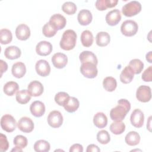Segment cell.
<instances>
[{"mask_svg":"<svg viewBox=\"0 0 152 152\" xmlns=\"http://www.w3.org/2000/svg\"><path fill=\"white\" fill-rule=\"evenodd\" d=\"M131 103L125 99H121L118 101V105L112 108L110 112V116L113 121H122L130 110Z\"/></svg>","mask_w":152,"mask_h":152,"instance_id":"6da1fadb","label":"cell"},{"mask_svg":"<svg viewBox=\"0 0 152 152\" xmlns=\"http://www.w3.org/2000/svg\"><path fill=\"white\" fill-rule=\"evenodd\" d=\"M77 40V34L73 30H65L59 42L60 47L65 50H70L75 46Z\"/></svg>","mask_w":152,"mask_h":152,"instance_id":"7a4b0ae2","label":"cell"},{"mask_svg":"<svg viewBox=\"0 0 152 152\" xmlns=\"http://www.w3.org/2000/svg\"><path fill=\"white\" fill-rule=\"evenodd\" d=\"M141 10V4L137 1H130L125 4L122 8L123 14L126 17H132L138 14Z\"/></svg>","mask_w":152,"mask_h":152,"instance_id":"3957f363","label":"cell"},{"mask_svg":"<svg viewBox=\"0 0 152 152\" xmlns=\"http://www.w3.org/2000/svg\"><path fill=\"white\" fill-rule=\"evenodd\" d=\"M138 30V24L134 20H127L121 26V33L125 36L131 37L135 35Z\"/></svg>","mask_w":152,"mask_h":152,"instance_id":"277c9868","label":"cell"},{"mask_svg":"<svg viewBox=\"0 0 152 152\" xmlns=\"http://www.w3.org/2000/svg\"><path fill=\"white\" fill-rule=\"evenodd\" d=\"M1 126L4 131L7 132H12L16 128V121L12 115H4L1 119Z\"/></svg>","mask_w":152,"mask_h":152,"instance_id":"5b68a950","label":"cell"},{"mask_svg":"<svg viewBox=\"0 0 152 152\" xmlns=\"http://www.w3.org/2000/svg\"><path fill=\"white\" fill-rule=\"evenodd\" d=\"M80 72L86 78H94L97 76L98 70L96 65L91 62H84L81 63Z\"/></svg>","mask_w":152,"mask_h":152,"instance_id":"8992f818","label":"cell"},{"mask_svg":"<svg viewBox=\"0 0 152 152\" xmlns=\"http://www.w3.org/2000/svg\"><path fill=\"white\" fill-rule=\"evenodd\" d=\"M136 97L141 102L146 103L149 102L151 98V88L148 86H140L137 90Z\"/></svg>","mask_w":152,"mask_h":152,"instance_id":"52a82bcc","label":"cell"},{"mask_svg":"<svg viewBox=\"0 0 152 152\" xmlns=\"http://www.w3.org/2000/svg\"><path fill=\"white\" fill-rule=\"evenodd\" d=\"M48 124L53 128L60 127L63 123V116L58 110L51 111L47 118Z\"/></svg>","mask_w":152,"mask_h":152,"instance_id":"ba28073f","label":"cell"},{"mask_svg":"<svg viewBox=\"0 0 152 152\" xmlns=\"http://www.w3.org/2000/svg\"><path fill=\"white\" fill-rule=\"evenodd\" d=\"M131 124L136 128H141L144 124V115L143 112L139 109H134L130 116Z\"/></svg>","mask_w":152,"mask_h":152,"instance_id":"9c48e42d","label":"cell"},{"mask_svg":"<svg viewBox=\"0 0 152 152\" xmlns=\"http://www.w3.org/2000/svg\"><path fill=\"white\" fill-rule=\"evenodd\" d=\"M18 129L25 133L31 132L34 129V123L33 121L27 116L21 118L17 123Z\"/></svg>","mask_w":152,"mask_h":152,"instance_id":"30bf717a","label":"cell"},{"mask_svg":"<svg viewBox=\"0 0 152 152\" xmlns=\"http://www.w3.org/2000/svg\"><path fill=\"white\" fill-rule=\"evenodd\" d=\"M36 72L42 77H46L50 72V66L48 62L45 59L39 60L35 65Z\"/></svg>","mask_w":152,"mask_h":152,"instance_id":"8fae6325","label":"cell"},{"mask_svg":"<svg viewBox=\"0 0 152 152\" xmlns=\"http://www.w3.org/2000/svg\"><path fill=\"white\" fill-rule=\"evenodd\" d=\"M52 45L48 41L43 40L39 42L36 46V53L40 56H47L52 51Z\"/></svg>","mask_w":152,"mask_h":152,"instance_id":"7c38bea8","label":"cell"},{"mask_svg":"<svg viewBox=\"0 0 152 152\" xmlns=\"http://www.w3.org/2000/svg\"><path fill=\"white\" fill-rule=\"evenodd\" d=\"M51 60L53 66L58 69L64 68L68 62V58L66 55L61 52L55 53L52 57Z\"/></svg>","mask_w":152,"mask_h":152,"instance_id":"4fadbf2b","label":"cell"},{"mask_svg":"<svg viewBox=\"0 0 152 152\" xmlns=\"http://www.w3.org/2000/svg\"><path fill=\"white\" fill-rule=\"evenodd\" d=\"M106 21L109 26L117 25L121 20V12L118 9H114L108 12L105 17Z\"/></svg>","mask_w":152,"mask_h":152,"instance_id":"5bb4252c","label":"cell"},{"mask_svg":"<svg viewBox=\"0 0 152 152\" xmlns=\"http://www.w3.org/2000/svg\"><path fill=\"white\" fill-rule=\"evenodd\" d=\"M43 86L37 80L30 82L27 87V90L31 96L37 97L40 96L43 92Z\"/></svg>","mask_w":152,"mask_h":152,"instance_id":"9a60e30c","label":"cell"},{"mask_svg":"<svg viewBox=\"0 0 152 152\" xmlns=\"http://www.w3.org/2000/svg\"><path fill=\"white\" fill-rule=\"evenodd\" d=\"M30 110L35 117H41L45 112V106L41 101L36 100L30 104Z\"/></svg>","mask_w":152,"mask_h":152,"instance_id":"2e32d148","label":"cell"},{"mask_svg":"<svg viewBox=\"0 0 152 152\" xmlns=\"http://www.w3.org/2000/svg\"><path fill=\"white\" fill-rule=\"evenodd\" d=\"M15 35L18 39L26 40L30 36V28L25 24H20L15 29Z\"/></svg>","mask_w":152,"mask_h":152,"instance_id":"e0dca14e","label":"cell"},{"mask_svg":"<svg viewBox=\"0 0 152 152\" xmlns=\"http://www.w3.org/2000/svg\"><path fill=\"white\" fill-rule=\"evenodd\" d=\"M58 30L64 28L66 25V20L65 17L61 14H55L52 15L49 20V21Z\"/></svg>","mask_w":152,"mask_h":152,"instance_id":"ac0fdd59","label":"cell"},{"mask_svg":"<svg viewBox=\"0 0 152 152\" xmlns=\"http://www.w3.org/2000/svg\"><path fill=\"white\" fill-rule=\"evenodd\" d=\"M77 19L78 23L82 26L88 25L92 21L93 16L91 12L86 9H83L80 10L78 14Z\"/></svg>","mask_w":152,"mask_h":152,"instance_id":"d6986e66","label":"cell"},{"mask_svg":"<svg viewBox=\"0 0 152 152\" xmlns=\"http://www.w3.org/2000/svg\"><path fill=\"white\" fill-rule=\"evenodd\" d=\"M12 74L17 78H22L26 72L25 64L21 62H17L14 64L11 68Z\"/></svg>","mask_w":152,"mask_h":152,"instance_id":"ffe728a7","label":"cell"},{"mask_svg":"<svg viewBox=\"0 0 152 152\" xmlns=\"http://www.w3.org/2000/svg\"><path fill=\"white\" fill-rule=\"evenodd\" d=\"M79 59L81 63L91 62L97 65L98 60L95 54L88 50H84L79 55Z\"/></svg>","mask_w":152,"mask_h":152,"instance_id":"44dd1931","label":"cell"},{"mask_svg":"<svg viewBox=\"0 0 152 152\" xmlns=\"http://www.w3.org/2000/svg\"><path fill=\"white\" fill-rule=\"evenodd\" d=\"M21 54V50L16 46H10L7 47L4 51L5 56L9 59H15L18 58Z\"/></svg>","mask_w":152,"mask_h":152,"instance_id":"7402d4cb","label":"cell"},{"mask_svg":"<svg viewBox=\"0 0 152 152\" xmlns=\"http://www.w3.org/2000/svg\"><path fill=\"white\" fill-rule=\"evenodd\" d=\"M80 106V102L78 100L74 97H70L66 100L64 105L63 106L65 110L69 113H73L75 112Z\"/></svg>","mask_w":152,"mask_h":152,"instance_id":"603a6c76","label":"cell"},{"mask_svg":"<svg viewBox=\"0 0 152 152\" xmlns=\"http://www.w3.org/2000/svg\"><path fill=\"white\" fill-rule=\"evenodd\" d=\"M94 125L99 128H103L107 124V118L103 112H97L93 117Z\"/></svg>","mask_w":152,"mask_h":152,"instance_id":"cb8c5ba5","label":"cell"},{"mask_svg":"<svg viewBox=\"0 0 152 152\" xmlns=\"http://www.w3.org/2000/svg\"><path fill=\"white\" fill-rule=\"evenodd\" d=\"M134 73L130 67L128 65L125 66L120 74V80L124 84H128L134 78Z\"/></svg>","mask_w":152,"mask_h":152,"instance_id":"d4e9b609","label":"cell"},{"mask_svg":"<svg viewBox=\"0 0 152 152\" xmlns=\"http://www.w3.org/2000/svg\"><path fill=\"white\" fill-rule=\"evenodd\" d=\"M118 2V0H97L95 2V5L98 10L104 11L107 8L115 7Z\"/></svg>","mask_w":152,"mask_h":152,"instance_id":"484cf974","label":"cell"},{"mask_svg":"<svg viewBox=\"0 0 152 152\" xmlns=\"http://www.w3.org/2000/svg\"><path fill=\"white\" fill-rule=\"evenodd\" d=\"M110 41V36L109 34L105 31L99 32L96 36V44L100 47L107 46Z\"/></svg>","mask_w":152,"mask_h":152,"instance_id":"4316f807","label":"cell"},{"mask_svg":"<svg viewBox=\"0 0 152 152\" xmlns=\"http://www.w3.org/2000/svg\"><path fill=\"white\" fill-rule=\"evenodd\" d=\"M125 141L126 144L131 146H134L139 144L140 141V136L136 131H130L126 135Z\"/></svg>","mask_w":152,"mask_h":152,"instance_id":"83f0119b","label":"cell"},{"mask_svg":"<svg viewBox=\"0 0 152 152\" xmlns=\"http://www.w3.org/2000/svg\"><path fill=\"white\" fill-rule=\"evenodd\" d=\"M19 89V86L17 83L12 81L7 82L3 88L4 93L9 96H13Z\"/></svg>","mask_w":152,"mask_h":152,"instance_id":"f1b7e54d","label":"cell"},{"mask_svg":"<svg viewBox=\"0 0 152 152\" xmlns=\"http://www.w3.org/2000/svg\"><path fill=\"white\" fill-rule=\"evenodd\" d=\"M109 128L113 134L119 135L125 131V125L122 121H115L110 124Z\"/></svg>","mask_w":152,"mask_h":152,"instance_id":"f546056e","label":"cell"},{"mask_svg":"<svg viewBox=\"0 0 152 152\" xmlns=\"http://www.w3.org/2000/svg\"><path fill=\"white\" fill-rule=\"evenodd\" d=\"M81 42L84 47H90L93 43V36L88 30H84L81 34Z\"/></svg>","mask_w":152,"mask_h":152,"instance_id":"4dcf8cb0","label":"cell"},{"mask_svg":"<svg viewBox=\"0 0 152 152\" xmlns=\"http://www.w3.org/2000/svg\"><path fill=\"white\" fill-rule=\"evenodd\" d=\"M16 100L20 104H26L31 99V96L27 90L24 89L18 91L15 96Z\"/></svg>","mask_w":152,"mask_h":152,"instance_id":"1f68e13d","label":"cell"},{"mask_svg":"<svg viewBox=\"0 0 152 152\" xmlns=\"http://www.w3.org/2000/svg\"><path fill=\"white\" fill-rule=\"evenodd\" d=\"M128 66L132 70L134 74H139L144 68V63L139 59H133L130 61Z\"/></svg>","mask_w":152,"mask_h":152,"instance_id":"d6a6232c","label":"cell"},{"mask_svg":"<svg viewBox=\"0 0 152 152\" xmlns=\"http://www.w3.org/2000/svg\"><path fill=\"white\" fill-rule=\"evenodd\" d=\"M103 86L107 91L112 92L116 89L117 81L116 79L112 77H107L103 80Z\"/></svg>","mask_w":152,"mask_h":152,"instance_id":"836d02e7","label":"cell"},{"mask_svg":"<svg viewBox=\"0 0 152 152\" xmlns=\"http://www.w3.org/2000/svg\"><path fill=\"white\" fill-rule=\"evenodd\" d=\"M33 147L34 151L37 152H48L50 150V145L47 141L40 140L34 143Z\"/></svg>","mask_w":152,"mask_h":152,"instance_id":"e575fe53","label":"cell"},{"mask_svg":"<svg viewBox=\"0 0 152 152\" xmlns=\"http://www.w3.org/2000/svg\"><path fill=\"white\" fill-rule=\"evenodd\" d=\"M58 30L50 22L46 23L42 28V33L45 36L47 37H51L54 36Z\"/></svg>","mask_w":152,"mask_h":152,"instance_id":"d590c367","label":"cell"},{"mask_svg":"<svg viewBox=\"0 0 152 152\" xmlns=\"http://www.w3.org/2000/svg\"><path fill=\"white\" fill-rule=\"evenodd\" d=\"M12 39L11 31L7 28H2L0 30V42L2 45L10 43Z\"/></svg>","mask_w":152,"mask_h":152,"instance_id":"8d00e7d4","label":"cell"},{"mask_svg":"<svg viewBox=\"0 0 152 152\" xmlns=\"http://www.w3.org/2000/svg\"><path fill=\"white\" fill-rule=\"evenodd\" d=\"M62 11L68 15H72L75 13L77 11L76 5L71 1H67L62 5Z\"/></svg>","mask_w":152,"mask_h":152,"instance_id":"74e56055","label":"cell"},{"mask_svg":"<svg viewBox=\"0 0 152 152\" xmlns=\"http://www.w3.org/2000/svg\"><path fill=\"white\" fill-rule=\"evenodd\" d=\"M97 140L102 144H106L110 141L109 132L106 130H101L97 134Z\"/></svg>","mask_w":152,"mask_h":152,"instance_id":"f35d334b","label":"cell"},{"mask_svg":"<svg viewBox=\"0 0 152 152\" xmlns=\"http://www.w3.org/2000/svg\"><path fill=\"white\" fill-rule=\"evenodd\" d=\"M69 97L68 93L64 91H60L56 94L55 96V101L59 106H64L66 100Z\"/></svg>","mask_w":152,"mask_h":152,"instance_id":"ab89813d","label":"cell"},{"mask_svg":"<svg viewBox=\"0 0 152 152\" xmlns=\"http://www.w3.org/2000/svg\"><path fill=\"white\" fill-rule=\"evenodd\" d=\"M13 143L15 146L19 148H24L27 145L28 141L26 137L21 135H18L14 137Z\"/></svg>","mask_w":152,"mask_h":152,"instance_id":"60d3db41","label":"cell"},{"mask_svg":"<svg viewBox=\"0 0 152 152\" xmlns=\"http://www.w3.org/2000/svg\"><path fill=\"white\" fill-rule=\"evenodd\" d=\"M9 147V143L6 135L0 134V151L1 152L6 151Z\"/></svg>","mask_w":152,"mask_h":152,"instance_id":"b9f144b4","label":"cell"},{"mask_svg":"<svg viewBox=\"0 0 152 152\" xmlns=\"http://www.w3.org/2000/svg\"><path fill=\"white\" fill-rule=\"evenodd\" d=\"M142 79L145 82H150L152 80V66L147 68L142 73Z\"/></svg>","mask_w":152,"mask_h":152,"instance_id":"7bdbcfd3","label":"cell"},{"mask_svg":"<svg viewBox=\"0 0 152 152\" xmlns=\"http://www.w3.org/2000/svg\"><path fill=\"white\" fill-rule=\"evenodd\" d=\"M70 152H83V147L80 144H73L69 149Z\"/></svg>","mask_w":152,"mask_h":152,"instance_id":"ee69618b","label":"cell"},{"mask_svg":"<svg viewBox=\"0 0 152 152\" xmlns=\"http://www.w3.org/2000/svg\"><path fill=\"white\" fill-rule=\"evenodd\" d=\"M100 148L98 147L97 145H95V144H90L87 146L86 151L87 152H99L100 151Z\"/></svg>","mask_w":152,"mask_h":152,"instance_id":"f6af8a7d","label":"cell"},{"mask_svg":"<svg viewBox=\"0 0 152 152\" xmlns=\"http://www.w3.org/2000/svg\"><path fill=\"white\" fill-rule=\"evenodd\" d=\"M0 64H1V77L2 75V74L4 72H6L8 69V65L3 60H0Z\"/></svg>","mask_w":152,"mask_h":152,"instance_id":"bcb514c9","label":"cell"},{"mask_svg":"<svg viewBox=\"0 0 152 152\" xmlns=\"http://www.w3.org/2000/svg\"><path fill=\"white\" fill-rule=\"evenodd\" d=\"M151 53H152V52H151V51H150L148 53L146 54V60H147L148 62H150V63H151V62H152V60H151V56H152Z\"/></svg>","mask_w":152,"mask_h":152,"instance_id":"7dc6e473","label":"cell"},{"mask_svg":"<svg viewBox=\"0 0 152 152\" xmlns=\"http://www.w3.org/2000/svg\"><path fill=\"white\" fill-rule=\"evenodd\" d=\"M11 151H23V150H22V148L15 146L14 148L11 150Z\"/></svg>","mask_w":152,"mask_h":152,"instance_id":"c3c4849f","label":"cell"},{"mask_svg":"<svg viewBox=\"0 0 152 152\" xmlns=\"http://www.w3.org/2000/svg\"><path fill=\"white\" fill-rule=\"evenodd\" d=\"M151 116H150V117H149V119H148V124H147V128L148 129V130L150 131H151V129H150V128H151V126H150V122H151Z\"/></svg>","mask_w":152,"mask_h":152,"instance_id":"681fc988","label":"cell"}]
</instances>
